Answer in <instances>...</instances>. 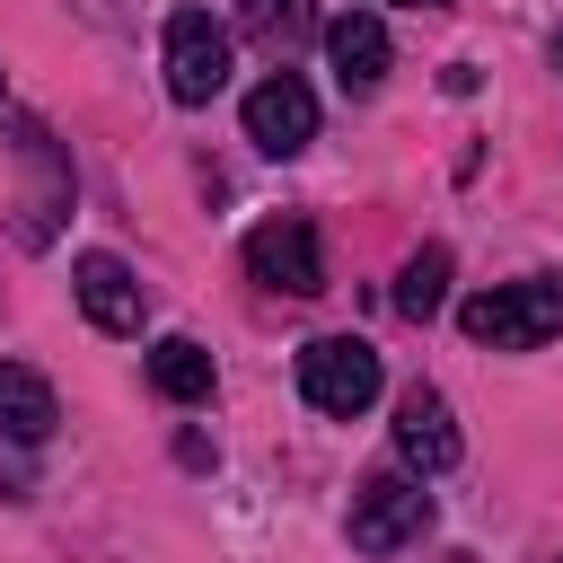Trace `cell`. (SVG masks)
<instances>
[{"label": "cell", "mask_w": 563, "mask_h": 563, "mask_svg": "<svg viewBox=\"0 0 563 563\" xmlns=\"http://www.w3.org/2000/svg\"><path fill=\"white\" fill-rule=\"evenodd\" d=\"M457 325H466L475 343H493V352H537V343L563 325V282H554V273L493 282V290H475V299L457 308Z\"/></svg>", "instance_id": "cell-1"}, {"label": "cell", "mask_w": 563, "mask_h": 563, "mask_svg": "<svg viewBox=\"0 0 563 563\" xmlns=\"http://www.w3.org/2000/svg\"><path fill=\"white\" fill-rule=\"evenodd\" d=\"M378 387H387V369H378V352H369L361 334H317V343L299 352V396H308L317 413H334V422L369 413Z\"/></svg>", "instance_id": "cell-2"}, {"label": "cell", "mask_w": 563, "mask_h": 563, "mask_svg": "<svg viewBox=\"0 0 563 563\" xmlns=\"http://www.w3.org/2000/svg\"><path fill=\"white\" fill-rule=\"evenodd\" d=\"M158 62H167V97H176V106H211V97L229 88V26L185 0V9H167Z\"/></svg>", "instance_id": "cell-3"}, {"label": "cell", "mask_w": 563, "mask_h": 563, "mask_svg": "<svg viewBox=\"0 0 563 563\" xmlns=\"http://www.w3.org/2000/svg\"><path fill=\"white\" fill-rule=\"evenodd\" d=\"M422 528H431V493H422L413 475H369V484L352 493V519H343L352 554H396V545H413Z\"/></svg>", "instance_id": "cell-4"}, {"label": "cell", "mask_w": 563, "mask_h": 563, "mask_svg": "<svg viewBox=\"0 0 563 563\" xmlns=\"http://www.w3.org/2000/svg\"><path fill=\"white\" fill-rule=\"evenodd\" d=\"M246 273H255L264 290H290V299H317V290H325V255H317V229H308L299 211H282V220H264V229H246Z\"/></svg>", "instance_id": "cell-5"}, {"label": "cell", "mask_w": 563, "mask_h": 563, "mask_svg": "<svg viewBox=\"0 0 563 563\" xmlns=\"http://www.w3.org/2000/svg\"><path fill=\"white\" fill-rule=\"evenodd\" d=\"M246 141H255L264 158H299V150L317 141V97H308L299 70H273V79L246 88Z\"/></svg>", "instance_id": "cell-6"}, {"label": "cell", "mask_w": 563, "mask_h": 563, "mask_svg": "<svg viewBox=\"0 0 563 563\" xmlns=\"http://www.w3.org/2000/svg\"><path fill=\"white\" fill-rule=\"evenodd\" d=\"M396 457H405L413 475H449V466L466 457V440H457L440 387H405V396H396Z\"/></svg>", "instance_id": "cell-7"}, {"label": "cell", "mask_w": 563, "mask_h": 563, "mask_svg": "<svg viewBox=\"0 0 563 563\" xmlns=\"http://www.w3.org/2000/svg\"><path fill=\"white\" fill-rule=\"evenodd\" d=\"M70 290H79V308H88V325L97 334H141V282H132V264L123 255H106V246H88L79 264H70Z\"/></svg>", "instance_id": "cell-8"}, {"label": "cell", "mask_w": 563, "mask_h": 563, "mask_svg": "<svg viewBox=\"0 0 563 563\" xmlns=\"http://www.w3.org/2000/svg\"><path fill=\"white\" fill-rule=\"evenodd\" d=\"M325 62H334L343 97H369V88L387 79V26H378L369 9H343V18L325 26Z\"/></svg>", "instance_id": "cell-9"}, {"label": "cell", "mask_w": 563, "mask_h": 563, "mask_svg": "<svg viewBox=\"0 0 563 563\" xmlns=\"http://www.w3.org/2000/svg\"><path fill=\"white\" fill-rule=\"evenodd\" d=\"M53 422H62V405H53V387H44L35 369H18V361H0V440H18V449H35V440H53Z\"/></svg>", "instance_id": "cell-10"}, {"label": "cell", "mask_w": 563, "mask_h": 563, "mask_svg": "<svg viewBox=\"0 0 563 563\" xmlns=\"http://www.w3.org/2000/svg\"><path fill=\"white\" fill-rule=\"evenodd\" d=\"M150 387H158L167 405H202V396H211V352H202L194 334H167V343L150 352Z\"/></svg>", "instance_id": "cell-11"}, {"label": "cell", "mask_w": 563, "mask_h": 563, "mask_svg": "<svg viewBox=\"0 0 563 563\" xmlns=\"http://www.w3.org/2000/svg\"><path fill=\"white\" fill-rule=\"evenodd\" d=\"M440 299H449V246H422V255L396 273V308L422 325V317H440Z\"/></svg>", "instance_id": "cell-12"}, {"label": "cell", "mask_w": 563, "mask_h": 563, "mask_svg": "<svg viewBox=\"0 0 563 563\" xmlns=\"http://www.w3.org/2000/svg\"><path fill=\"white\" fill-rule=\"evenodd\" d=\"M238 26L264 44V53H290L308 35V0H238Z\"/></svg>", "instance_id": "cell-13"}, {"label": "cell", "mask_w": 563, "mask_h": 563, "mask_svg": "<svg viewBox=\"0 0 563 563\" xmlns=\"http://www.w3.org/2000/svg\"><path fill=\"white\" fill-rule=\"evenodd\" d=\"M413 9H440V0H413Z\"/></svg>", "instance_id": "cell-14"}, {"label": "cell", "mask_w": 563, "mask_h": 563, "mask_svg": "<svg viewBox=\"0 0 563 563\" xmlns=\"http://www.w3.org/2000/svg\"><path fill=\"white\" fill-rule=\"evenodd\" d=\"M554 62H563V35H554Z\"/></svg>", "instance_id": "cell-15"}]
</instances>
